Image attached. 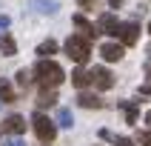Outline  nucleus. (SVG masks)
Listing matches in <instances>:
<instances>
[{
	"instance_id": "obj_12",
	"label": "nucleus",
	"mask_w": 151,
	"mask_h": 146,
	"mask_svg": "<svg viewBox=\"0 0 151 146\" xmlns=\"http://www.w3.org/2000/svg\"><path fill=\"white\" fill-rule=\"evenodd\" d=\"M0 52H3V54H9V57H12V54H14V52H17L14 40H12L9 34H0Z\"/></svg>"
},
{
	"instance_id": "obj_1",
	"label": "nucleus",
	"mask_w": 151,
	"mask_h": 146,
	"mask_svg": "<svg viewBox=\"0 0 151 146\" xmlns=\"http://www.w3.org/2000/svg\"><path fill=\"white\" fill-rule=\"evenodd\" d=\"M34 75H37V83L43 86V89H54V86L63 83V77H66V72H63V66L60 63H54V60H46L43 57L37 66H34Z\"/></svg>"
},
{
	"instance_id": "obj_27",
	"label": "nucleus",
	"mask_w": 151,
	"mask_h": 146,
	"mask_svg": "<svg viewBox=\"0 0 151 146\" xmlns=\"http://www.w3.org/2000/svg\"><path fill=\"white\" fill-rule=\"evenodd\" d=\"M145 123H151V112H148V115H145Z\"/></svg>"
},
{
	"instance_id": "obj_13",
	"label": "nucleus",
	"mask_w": 151,
	"mask_h": 146,
	"mask_svg": "<svg viewBox=\"0 0 151 146\" xmlns=\"http://www.w3.org/2000/svg\"><path fill=\"white\" fill-rule=\"evenodd\" d=\"M32 6L37 12H57V3L54 0H32Z\"/></svg>"
},
{
	"instance_id": "obj_8",
	"label": "nucleus",
	"mask_w": 151,
	"mask_h": 146,
	"mask_svg": "<svg viewBox=\"0 0 151 146\" xmlns=\"http://www.w3.org/2000/svg\"><path fill=\"white\" fill-rule=\"evenodd\" d=\"M117 17L111 15V12H106V15H100V32L103 34H114V37H117Z\"/></svg>"
},
{
	"instance_id": "obj_21",
	"label": "nucleus",
	"mask_w": 151,
	"mask_h": 146,
	"mask_svg": "<svg viewBox=\"0 0 151 146\" xmlns=\"http://www.w3.org/2000/svg\"><path fill=\"white\" fill-rule=\"evenodd\" d=\"M114 146H134L128 137H114Z\"/></svg>"
},
{
	"instance_id": "obj_7",
	"label": "nucleus",
	"mask_w": 151,
	"mask_h": 146,
	"mask_svg": "<svg viewBox=\"0 0 151 146\" xmlns=\"http://www.w3.org/2000/svg\"><path fill=\"white\" fill-rule=\"evenodd\" d=\"M3 129L12 132V135H23V132H26V120L20 118V115H9V118L3 120Z\"/></svg>"
},
{
	"instance_id": "obj_5",
	"label": "nucleus",
	"mask_w": 151,
	"mask_h": 146,
	"mask_svg": "<svg viewBox=\"0 0 151 146\" xmlns=\"http://www.w3.org/2000/svg\"><path fill=\"white\" fill-rule=\"evenodd\" d=\"M117 34H120V40L126 43V46H131V43H137V37H140V26L137 23H120Z\"/></svg>"
},
{
	"instance_id": "obj_22",
	"label": "nucleus",
	"mask_w": 151,
	"mask_h": 146,
	"mask_svg": "<svg viewBox=\"0 0 151 146\" xmlns=\"http://www.w3.org/2000/svg\"><path fill=\"white\" fill-rule=\"evenodd\" d=\"M9 23H12V20H9L6 15H0V32H6V29H9Z\"/></svg>"
},
{
	"instance_id": "obj_14",
	"label": "nucleus",
	"mask_w": 151,
	"mask_h": 146,
	"mask_svg": "<svg viewBox=\"0 0 151 146\" xmlns=\"http://www.w3.org/2000/svg\"><path fill=\"white\" fill-rule=\"evenodd\" d=\"M54 52H57V43L54 40H46V43L37 46V54H40V57H49V54H54Z\"/></svg>"
},
{
	"instance_id": "obj_17",
	"label": "nucleus",
	"mask_w": 151,
	"mask_h": 146,
	"mask_svg": "<svg viewBox=\"0 0 151 146\" xmlns=\"http://www.w3.org/2000/svg\"><path fill=\"white\" fill-rule=\"evenodd\" d=\"M54 100H57L54 92H43L40 97H37V106H54Z\"/></svg>"
},
{
	"instance_id": "obj_10",
	"label": "nucleus",
	"mask_w": 151,
	"mask_h": 146,
	"mask_svg": "<svg viewBox=\"0 0 151 146\" xmlns=\"http://www.w3.org/2000/svg\"><path fill=\"white\" fill-rule=\"evenodd\" d=\"M71 83L77 86V89H83V86L91 83V72H86V69H77L74 75H71Z\"/></svg>"
},
{
	"instance_id": "obj_28",
	"label": "nucleus",
	"mask_w": 151,
	"mask_h": 146,
	"mask_svg": "<svg viewBox=\"0 0 151 146\" xmlns=\"http://www.w3.org/2000/svg\"><path fill=\"white\" fill-rule=\"evenodd\" d=\"M148 34H151V23H148Z\"/></svg>"
},
{
	"instance_id": "obj_4",
	"label": "nucleus",
	"mask_w": 151,
	"mask_h": 146,
	"mask_svg": "<svg viewBox=\"0 0 151 146\" xmlns=\"http://www.w3.org/2000/svg\"><path fill=\"white\" fill-rule=\"evenodd\" d=\"M91 83L97 86V89H111L114 86V75H111L109 69H103V66H97V69H91Z\"/></svg>"
},
{
	"instance_id": "obj_15",
	"label": "nucleus",
	"mask_w": 151,
	"mask_h": 146,
	"mask_svg": "<svg viewBox=\"0 0 151 146\" xmlns=\"http://www.w3.org/2000/svg\"><path fill=\"white\" fill-rule=\"evenodd\" d=\"M57 123H60V126H68V129H71V123H74V118H71V109H60V112H57Z\"/></svg>"
},
{
	"instance_id": "obj_9",
	"label": "nucleus",
	"mask_w": 151,
	"mask_h": 146,
	"mask_svg": "<svg viewBox=\"0 0 151 146\" xmlns=\"http://www.w3.org/2000/svg\"><path fill=\"white\" fill-rule=\"evenodd\" d=\"M77 100H80V106H86V109H100V106H103L100 97H97V94H88V92H83Z\"/></svg>"
},
{
	"instance_id": "obj_20",
	"label": "nucleus",
	"mask_w": 151,
	"mask_h": 146,
	"mask_svg": "<svg viewBox=\"0 0 151 146\" xmlns=\"http://www.w3.org/2000/svg\"><path fill=\"white\" fill-rule=\"evenodd\" d=\"M140 143H143V146H151V132H140Z\"/></svg>"
},
{
	"instance_id": "obj_26",
	"label": "nucleus",
	"mask_w": 151,
	"mask_h": 146,
	"mask_svg": "<svg viewBox=\"0 0 151 146\" xmlns=\"http://www.w3.org/2000/svg\"><path fill=\"white\" fill-rule=\"evenodd\" d=\"M109 3H111V9H117L120 3H123V0H109Z\"/></svg>"
},
{
	"instance_id": "obj_6",
	"label": "nucleus",
	"mask_w": 151,
	"mask_h": 146,
	"mask_svg": "<svg viewBox=\"0 0 151 146\" xmlns=\"http://www.w3.org/2000/svg\"><path fill=\"white\" fill-rule=\"evenodd\" d=\"M100 54H103V60H109V63H117L126 52H123V46L120 43H103L100 46Z\"/></svg>"
},
{
	"instance_id": "obj_16",
	"label": "nucleus",
	"mask_w": 151,
	"mask_h": 146,
	"mask_svg": "<svg viewBox=\"0 0 151 146\" xmlns=\"http://www.w3.org/2000/svg\"><path fill=\"white\" fill-rule=\"evenodd\" d=\"M0 97H3L6 103H12V100H14V92H12L9 80H0Z\"/></svg>"
},
{
	"instance_id": "obj_3",
	"label": "nucleus",
	"mask_w": 151,
	"mask_h": 146,
	"mask_svg": "<svg viewBox=\"0 0 151 146\" xmlns=\"http://www.w3.org/2000/svg\"><path fill=\"white\" fill-rule=\"evenodd\" d=\"M32 126H34V132H37V137H40L43 143H51V140H54V135H57L54 120H49L43 112H37V115L32 118Z\"/></svg>"
},
{
	"instance_id": "obj_19",
	"label": "nucleus",
	"mask_w": 151,
	"mask_h": 146,
	"mask_svg": "<svg viewBox=\"0 0 151 146\" xmlns=\"http://www.w3.org/2000/svg\"><path fill=\"white\" fill-rule=\"evenodd\" d=\"M126 106V115H128V123H134L137 120V103H123Z\"/></svg>"
},
{
	"instance_id": "obj_2",
	"label": "nucleus",
	"mask_w": 151,
	"mask_h": 146,
	"mask_svg": "<svg viewBox=\"0 0 151 146\" xmlns=\"http://www.w3.org/2000/svg\"><path fill=\"white\" fill-rule=\"evenodd\" d=\"M66 52H68V57L74 60V63H86L88 54H91V49H88V37H77V34H71V37L66 40Z\"/></svg>"
},
{
	"instance_id": "obj_25",
	"label": "nucleus",
	"mask_w": 151,
	"mask_h": 146,
	"mask_svg": "<svg viewBox=\"0 0 151 146\" xmlns=\"http://www.w3.org/2000/svg\"><path fill=\"white\" fill-rule=\"evenodd\" d=\"M140 94H151V83H148V86H143V89H140Z\"/></svg>"
},
{
	"instance_id": "obj_23",
	"label": "nucleus",
	"mask_w": 151,
	"mask_h": 146,
	"mask_svg": "<svg viewBox=\"0 0 151 146\" xmlns=\"http://www.w3.org/2000/svg\"><path fill=\"white\" fill-rule=\"evenodd\" d=\"M80 6L83 9H97V0H80Z\"/></svg>"
},
{
	"instance_id": "obj_11",
	"label": "nucleus",
	"mask_w": 151,
	"mask_h": 146,
	"mask_svg": "<svg viewBox=\"0 0 151 146\" xmlns=\"http://www.w3.org/2000/svg\"><path fill=\"white\" fill-rule=\"evenodd\" d=\"M74 26H80V29H83V32H86V37H97V34H100V29H94V26L88 23L83 15H77V17H74Z\"/></svg>"
},
{
	"instance_id": "obj_24",
	"label": "nucleus",
	"mask_w": 151,
	"mask_h": 146,
	"mask_svg": "<svg viewBox=\"0 0 151 146\" xmlns=\"http://www.w3.org/2000/svg\"><path fill=\"white\" fill-rule=\"evenodd\" d=\"M3 146H23V140H17V137H14V140H6Z\"/></svg>"
},
{
	"instance_id": "obj_18",
	"label": "nucleus",
	"mask_w": 151,
	"mask_h": 146,
	"mask_svg": "<svg viewBox=\"0 0 151 146\" xmlns=\"http://www.w3.org/2000/svg\"><path fill=\"white\" fill-rule=\"evenodd\" d=\"M17 83L29 86V83H32V72H29V69H20V72H17Z\"/></svg>"
}]
</instances>
